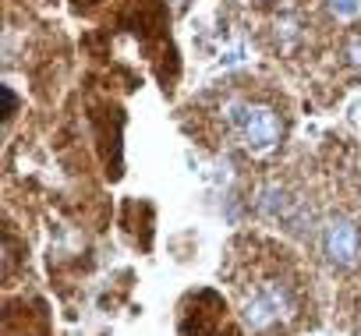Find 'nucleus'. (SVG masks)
I'll use <instances>...</instances> for the list:
<instances>
[{"instance_id":"423d86ee","label":"nucleus","mask_w":361,"mask_h":336,"mask_svg":"<svg viewBox=\"0 0 361 336\" xmlns=\"http://www.w3.org/2000/svg\"><path fill=\"white\" fill-rule=\"evenodd\" d=\"M276 43H280V50H294L301 43V22L294 15H280V22H276Z\"/></svg>"},{"instance_id":"7ed1b4c3","label":"nucleus","mask_w":361,"mask_h":336,"mask_svg":"<svg viewBox=\"0 0 361 336\" xmlns=\"http://www.w3.org/2000/svg\"><path fill=\"white\" fill-rule=\"evenodd\" d=\"M322 251H326V262L336 266V269L357 266V259H361V230H357V223L347 220V216L329 220L326 234H322Z\"/></svg>"},{"instance_id":"6e6552de","label":"nucleus","mask_w":361,"mask_h":336,"mask_svg":"<svg viewBox=\"0 0 361 336\" xmlns=\"http://www.w3.org/2000/svg\"><path fill=\"white\" fill-rule=\"evenodd\" d=\"M343 61L354 75H361V32H350L343 43Z\"/></svg>"},{"instance_id":"39448f33","label":"nucleus","mask_w":361,"mask_h":336,"mask_svg":"<svg viewBox=\"0 0 361 336\" xmlns=\"http://www.w3.org/2000/svg\"><path fill=\"white\" fill-rule=\"evenodd\" d=\"M227 308H224V301L216 297V304H213V311H192L188 318H185V325H180V332L185 336H224V332H231V329H224L227 325V315H224ZM234 336V332H231Z\"/></svg>"},{"instance_id":"20e7f679","label":"nucleus","mask_w":361,"mask_h":336,"mask_svg":"<svg viewBox=\"0 0 361 336\" xmlns=\"http://www.w3.org/2000/svg\"><path fill=\"white\" fill-rule=\"evenodd\" d=\"M255 209H259L266 220H276V223H287L290 230H298L294 223H298V216H301V202H298L287 188H280V185H266V188H259V195H255Z\"/></svg>"},{"instance_id":"f257e3e1","label":"nucleus","mask_w":361,"mask_h":336,"mask_svg":"<svg viewBox=\"0 0 361 336\" xmlns=\"http://www.w3.org/2000/svg\"><path fill=\"white\" fill-rule=\"evenodd\" d=\"M294 311H298L294 290L287 283H280V280L255 283L252 290H245V301H241V315H245V322L255 332H269V329L283 325Z\"/></svg>"},{"instance_id":"0eeeda50","label":"nucleus","mask_w":361,"mask_h":336,"mask_svg":"<svg viewBox=\"0 0 361 336\" xmlns=\"http://www.w3.org/2000/svg\"><path fill=\"white\" fill-rule=\"evenodd\" d=\"M326 4H329V15L340 22H350L361 15V0H326Z\"/></svg>"},{"instance_id":"f03ea898","label":"nucleus","mask_w":361,"mask_h":336,"mask_svg":"<svg viewBox=\"0 0 361 336\" xmlns=\"http://www.w3.org/2000/svg\"><path fill=\"white\" fill-rule=\"evenodd\" d=\"M227 120L241 131L245 145L252 152H269L280 145V135H283V120L273 106L266 103H241V99H231L227 103Z\"/></svg>"},{"instance_id":"1a4fd4ad","label":"nucleus","mask_w":361,"mask_h":336,"mask_svg":"<svg viewBox=\"0 0 361 336\" xmlns=\"http://www.w3.org/2000/svg\"><path fill=\"white\" fill-rule=\"evenodd\" d=\"M15 110H18V96L4 85V120H11V113H15Z\"/></svg>"}]
</instances>
